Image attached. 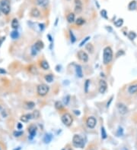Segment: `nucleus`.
I'll return each mask as SVG.
<instances>
[{
    "instance_id": "nucleus-1",
    "label": "nucleus",
    "mask_w": 137,
    "mask_h": 150,
    "mask_svg": "<svg viewBox=\"0 0 137 150\" xmlns=\"http://www.w3.org/2000/svg\"><path fill=\"white\" fill-rule=\"evenodd\" d=\"M113 58V51L111 47H106L104 49L103 54V61L104 65H107L111 61Z\"/></svg>"
},
{
    "instance_id": "nucleus-2",
    "label": "nucleus",
    "mask_w": 137,
    "mask_h": 150,
    "mask_svg": "<svg viewBox=\"0 0 137 150\" xmlns=\"http://www.w3.org/2000/svg\"><path fill=\"white\" fill-rule=\"evenodd\" d=\"M72 144L76 148H82L85 145V142L81 136L75 135L72 138Z\"/></svg>"
},
{
    "instance_id": "nucleus-3",
    "label": "nucleus",
    "mask_w": 137,
    "mask_h": 150,
    "mask_svg": "<svg viewBox=\"0 0 137 150\" xmlns=\"http://www.w3.org/2000/svg\"><path fill=\"white\" fill-rule=\"evenodd\" d=\"M44 46V43L42 42V41H40V40H38V41H37V42L34 43V45L32 46L31 48V53L33 56H35V55L40 50H41Z\"/></svg>"
},
{
    "instance_id": "nucleus-4",
    "label": "nucleus",
    "mask_w": 137,
    "mask_h": 150,
    "mask_svg": "<svg viewBox=\"0 0 137 150\" xmlns=\"http://www.w3.org/2000/svg\"><path fill=\"white\" fill-rule=\"evenodd\" d=\"M0 7L2 9V12L5 15H8L10 12V4H9L8 0H2L0 2Z\"/></svg>"
},
{
    "instance_id": "nucleus-5",
    "label": "nucleus",
    "mask_w": 137,
    "mask_h": 150,
    "mask_svg": "<svg viewBox=\"0 0 137 150\" xmlns=\"http://www.w3.org/2000/svg\"><path fill=\"white\" fill-rule=\"evenodd\" d=\"M49 92V86L46 84H40L37 86V94L40 96H44Z\"/></svg>"
},
{
    "instance_id": "nucleus-6",
    "label": "nucleus",
    "mask_w": 137,
    "mask_h": 150,
    "mask_svg": "<svg viewBox=\"0 0 137 150\" xmlns=\"http://www.w3.org/2000/svg\"><path fill=\"white\" fill-rule=\"evenodd\" d=\"M61 120H62L63 124H65L66 126H67V127H69L72 124V121H73L72 117L71 116L70 114H68V113L64 114V115L61 117Z\"/></svg>"
},
{
    "instance_id": "nucleus-7",
    "label": "nucleus",
    "mask_w": 137,
    "mask_h": 150,
    "mask_svg": "<svg viewBox=\"0 0 137 150\" xmlns=\"http://www.w3.org/2000/svg\"><path fill=\"white\" fill-rule=\"evenodd\" d=\"M96 124H97V121H96L95 117H92V116L89 117L88 119H87V121H86L87 126H88V127H89V128H91V129L94 128V127L96 126Z\"/></svg>"
},
{
    "instance_id": "nucleus-8",
    "label": "nucleus",
    "mask_w": 137,
    "mask_h": 150,
    "mask_svg": "<svg viewBox=\"0 0 137 150\" xmlns=\"http://www.w3.org/2000/svg\"><path fill=\"white\" fill-rule=\"evenodd\" d=\"M78 57L80 59L81 61L83 62H87L88 61V56L85 52L84 51H79L78 52Z\"/></svg>"
},
{
    "instance_id": "nucleus-9",
    "label": "nucleus",
    "mask_w": 137,
    "mask_h": 150,
    "mask_svg": "<svg viewBox=\"0 0 137 150\" xmlns=\"http://www.w3.org/2000/svg\"><path fill=\"white\" fill-rule=\"evenodd\" d=\"M82 11V2L81 0H75V12L79 14Z\"/></svg>"
},
{
    "instance_id": "nucleus-10",
    "label": "nucleus",
    "mask_w": 137,
    "mask_h": 150,
    "mask_svg": "<svg viewBox=\"0 0 137 150\" xmlns=\"http://www.w3.org/2000/svg\"><path fill=\"white\" fill-rule=\"evenodd\" d=\"M107 84L104 80H101L99 82V93H104L105 91L107 90Z\"/></svg>"
},
{
    "instance_id": "nucleus-11",
    "label": "nucleus",
    "mask_w": 137,
    "mask_h": 150,
    "mask_svg": "<svg viewBox=\"0 0 137 150\" xmlns=\"http://www.w3.org/2000/svg\"><path fill=\"white\" fill-rule=\"evenodd\" d=\"M28 132L30 133V139H33L37 133V127L35 125H31L28 128Z\"/></svg>"
},
{
    "instance_id": "nucleus-12",
    "label": "nucleus",
    "mask_w": 137,
    "mask_h": 150,
    "mask_svg": "<svg viewBox=\"0 0 137 150\" xmlns=\"http://www.w3.org/2000/svg\"><path fill=\"white\" fill-rule=\"evenodd\" d=\"M117 108H118L119 112H120V114H121V115H125L127 112V108L125 105L123 103H119L117 105Z\"/></svg>"
},
{
    "instance_id": "nucleus-13",
    "label": "nucleus",
    "mask_w": 137,
    "mask_h": 150,
    "mask_svg": "<svg viewBox=\"0 0 137 150\" xmlns=\"http://www.w3.org/2000/svg\"><path fill=\"white\" fill-rule=\"evenodd\" d=\"M36 3L39 6L46 7L48 6L49 0H36Z\"/></svg>"
},
{
    "instance_id": "nucleus-14",
    "label": "nucleus",
    "mask_w": 137,
    "mask_h": 150,
    "mask_svg": "<svg viewBox=\"0 0 137 150\" xmlns=\"http://www.w3.org/2000/svg\"><path fill=\"white\" fill-rule=\"evenodd\" d=\"M75 72H76V74L77 76L81 78L82 77H83V72H82V68L80 65H76L75 66Z\"/></svg>"
},
{
    "instance_id": "nucleus-15",
    "label": "nucleus",
    "mask_w": 137,
    "mask_h": 150,
    "mask_svg": "<svg viewBox=\"0 0 137 150\" xmlns=\"http://www.w3.org/2000/svg\"><path fill=\"white\" fill-rule=\"evenodd\" d=\"M40 15V11L38 10L37 8H32V10L31 11V15L32 17H38Z\"/></svg>"
},
{
    "instance_id": "nucleus-16",
    "label": "nucleus",
    "mask_w": 137,
    "mask_h": 150,
    "mask_svg": "<svg viewBox=\"0 0 137 150\" xmlns=\"http://www.w3.org/2000/svg\"><path fill=\"white\" fill-rule=\"evenodd\" d=\"M32 117H33V115H32L31 114H27V115H22L21 117V121L23 122H27L30 119H31Z\"/></svg>"
},
{
    "instance_id": "nucleus-17",
    "label": "nucleus",
    "mask_w": 137,
    "mask_h": 150,
    "mask_svg": "<svg viewBox=\"0 0 137 150\" xmlns=\"http://www.w3.org/2000/svg\"><path fill=\"white\" fill-rule=\"evenodd\" d=\"M128 91L130 94H134L135 93L137 92V84L135 85H131L129 89H128Z\"/></svg>"
},
{
    "instance_id": "nucleus-18",
    "label": "nucleus",
    "mask_w": 137,
    "mask_h": 150,
    "mask_svg": "<svg viewBox=\"0 0 137 150\" xmlns=\"http://www.w3.org/2000/svg\"><path fill=\"white\" fill-rule=\"evenodd\" d=\"M52 139H53V136L51 134H50V133L46 134L45 136H44V142L45 143H49L51 142Z\"/></svg>"
},
{
    "instance_id": "nucleus-19",
    "label": "nucleus",
    "mask_w": 137,
    "mask_h": 150,
    "mask_svg": "<svg viewBox=\"0 0 137 150\" xmlns=\"http://www.w3.org/2000/svg\"><path fill=\"white\" fill-rule=\"evenodd\" d=\"M67 21L68 23H73L75 21V15L74 13H69L67 15Z\"/></svg>"
},
{
    "instance_id": "nucleus-20",
    "label": "nucleus",
    "mask_w": 137,
    "mask_h": 150,
    "mask_svg": "<svg viewBox=\"0 0 137 150\" xmlns=\"http://www.w3.org/2000/svg\"><path fill=\"white\" fill-rule=\"evenodd\" d=\"M40 66L44 70H48L50 68V65L47 61H42L40 62Z\"/></svg>"
},
{
    "instance_id": "nucleus-21",
    "label": "nucleus",
    "mask_w": 137,
    "mask_h": 150,
    "mask_svg": "<svg viewBox=\"0 0 137 150\" xmlns=\"http://www.w3.org/2000/svg\"><path fill=\"white\" fill-rule=\"evenodd\" d=\"M34 106H35V104L33 102H26L25 103V107L27 109H32V108H34Z\"/></svg>"
},
{
    "instance_id": "nucleus-22",
    "label": "nucleus",
    "mask_w": 137,
    "mask_h": 150,
    "mask_svg": "<svg viewBox=\"0 0 137 150\" xmlns=\"http://www.w3.org/2000/svg\"><path fill=\"white\" fill-rule=\"evenodd\" d=\"M18 26H19V23H18V21L16 18H14L12 21V27L14 29H17Z\"/></svg>"
},
{
    "instance_id": "nucleus-23",
    "label": "nucleus",
    "mask_w": 137,
    "mask_h": 150,
    "mask_svg": "<svg viewBox=\"0 0 137 150\" xmlns=\"http://www.w3.org/2000/svg\"><path fill=\"white\" fill-rule=\"evenodd\" d=\"M85 49H86V50L87 51H88L89 53H93L94 52V46H93V45L92 44H88L86 45V47H85Z\"/></svg>"
},
{
    "instance_id": "nucleus-24",
    "label": "nucleus",
    "mask_w": 137,
    "mask_h": 150,
    "mask_svg": "<svg viewBox=\"0 0 137 150\" xmlns=\"http://www.w3.org/2000/svg\"><path fill=\"white\" fill-rule=\"evenodd\" d=\"M136 6H137L136 2V1H132V2H131L129 4V6H128V8H129L130 10H135V9L136 8Z\"/></svg>"
},
{
    "instance_id": "nucleus-25",
    "label": "nucleus",
    "mask_w": 137,
    "mask_h": 150,
    "mask_svg": "<svg viewBox=\"0 0 137 150\" xmlns=\"http://www.w3.org/2000/svg\"><path fill=\"white\" fill-rule=\"evenodd\" d=\"M10 36H11V37L12 39H17L18 37V36H19V33H18V32L17 30H13L11 33Z\"/></svg>"
},
{
    "instance_id": "nucleus-26",
    "label": "nucleus",
    "mask_w": 137,
    "mask_h": 150,
    "mask_svg": "<svg viewBox=\"0 0 137 150\" xmlns=\"http://www.w3.org/2000/svg\"><path fill=\"white\" fill-rule=\"evenodd\" d=\"M123 20L122 19V18H120V19H117L115 22H114V24H115L116 27H120L123 25Z\"/></svg>"
},
{
    "instance_id": "nucleus-27",
    "label": "nucleus",
    "mask_w": 137,
    "mask_h": 150,
    "mask_svg": "<svg viewBox=\"0 0 137 150\" xmlns=\"http://www.w3.org/2000/svg\"><path fill=\"white\" fill-rule=\"evenodd\" d=\"M44 78H45L46 80L48 82V83H51V82L53 80V77L51 74H47V75H45Z\"/></svg>"
},
{
    "instance_id": "nucleus-28",
    "label": "nucleus",
    "mask_w": 137,
    "mask_h": 150,
    "mask_svg": "<svg viewBox=\"0 0 137 150\" xmlns=\"http://www.w3.org/2000/svg\"><path fill=\"white\" fill-rule=\"evenodd\" d=\"M89 86H90V80H87L85 81V93H88Z\"/></svg>"
},
{
    "instance_id": "nucleus-29",
    "label": "nucleus",
    "mask_w": 137,
    "mask_h": 150,
    "mask_svg": "<svg viewBox=\"0 0 137 150\" xmlns=\"http://www.w3.org/2000/svg\"><path fill=\"white\" fill-rule=\"evenodd\" d=\"M75 23H76V24L78 26H81L83 24H85V20L83 19V18L79 17V18H78V19L76 20Z\"/></svg>"
},
{
    "instance_id": "nucleus-30",
    "label": "nucleus",
    "mask_w": 137,
    "mask_h": 150,
    "mask_svg": "<svg viewBox=\"0 0 137 150\" xmlns=\"http://www.w3.org/2000/svg\"><path fill=\"white\" fill-rule=\"evenodd\" d=\"M28 71L31 73V74H36V73H37V68H36L34 66L31 65V66H30V67H28Z\"/></svg>"
},
{
    "instance_id": "nucleus-31",
    "label": "nucleus",
    "mask_w": 137,
    "mask_h": 150,
    "mask_svg": "<svg viewBox=\"0 0 137 150\" xmlns=\"http://www.w3.org/2000/svg\"><path fill=\"white\" fill-rule=\"evenodd\" d=\"M69 34H70L71 42H72V43H74L75 42V41H76V38H75V36H74V34H73V33H72V30L69 31Z\"/></svg>"
},
{
    "instance_id": "nucleus-32",
    "label": "nucleus",
    "mask_w": 137,
    "mask_h": 150,
    "mask_svg": "<svg viewBox=\"0 0 137 150\" xmlns=\"http://www.w3.org/2000/svg\"><path fill=\"white\" fill-rule=\"evenodd\" d=\"M101 137L102 139L107 138V133H106V130L104 129V127H101Z\"/></svg>"
},
{
    "instance_id": "nucleus-33",
    "label": "nucleus",
    "mask_w": 137,
    "mask_h": 150,
    "mask_svg": "<svg viewBox=\"0 0 137 150\" xmlns=\"http://www.w3.org/2000/svg\"><path fill=\"white\" fill-rule=\"evenodd\" d=\"M128 36H129V38L130 39H134L136 37V33H134V32H130V33H129V35H128Z\"/></svg>"
},
{
    "instance_id": "nucleus-34",
    "label": "nucleus",
    "mask_w": 137,
    "mask_h": 150,
    "mask_svg": "<svg viewBox=\"0 0 137 150\" xmlns=\"http://www.w3.org/2000/svg\"><path fill=\"white\" fill-rule=\"evenodd\" d=\"M13 134L15 137H19V136H21L23 134V131H15Z\"/></svg>"
},
{
    "instance_id": "nucleus-35",
    "label": "nucleus",
    "mask_w": 137,
    "mask_h": 150,
    "mask_svg": "<svg viewBox=\"0 0 137 150\" xmlns=\"http://www.w3.org/2000/svg\"><path fill=\"white\" fill-rule=\"evenodd\" d=\"M90 39V36H87V37H86L84 40H82L81 42V43L79 44V46H80V47L83 46L84 44H85V43H86V42H87V41H88V39Z\"/></svg>"
},
{
    "instance_id": "nucleus-36",
    "label": "nucleus",
    "mask_w": 137,
    "mask_h": 150,
    "mask_svg": "<svg viewBox=\"0 0 137 150\" xmlns=\"http://www.w3.org/2000/svg\"><path fill=\"white\" fill-rule=\"evenodd\" d=\"M55 106H56L57 109H61L62 108V105L60 102H56V104H55Z\"/></svg>"
},
{
    "instance_id": "nucleus-37",
    "label": "nucleus",
    "mask_w": 137,
    "mask_h": 150,
    "mask_svg": "<svg viewBox=\"0 0 137 150\" xmlns=\"http://www.w3.org/2000/svg\"><path fill=\"white\" fill-rule=\"evenodd\" d=\"M100 14H101V16L104 17V18H107V11L105 10H102L101 11H100Z\"/></svg>"
},
{
    "instance_id": "nucleus-38",
    "label": "nucleus",
    "mask_w": 137,
    "mask_h": 150,
    "mask_svg": "<svg viewBox=\"0 0 137 150\" xmlns=\"http://www.w3.org/2000/svg\"><path fill=\"white\" fill-rule=\"evenodd\" d=\"M33 117H34V118H37L38 117H39V115H40V113H39V111H35L34 113H33Z\"/></svg>"
},
{
    "instance_id": "nucleus-39",
    "label": "nucleus",
    "mask_w": 137,
    "mask_h": 150,
    "mask_svg": "<svg viewBox=\"0 0 137 150\" xmlns=\"http://www.w3.org/2000/svg\"><path fill=\"white\" fill-rule=\"evenodd\" d=\"M117 135L118 136H120V135H123V129L121 128V127H120V128L118 129V132H117Z\"/></svg>"
},
{
    "instance_id": "nucleus-40",
    "label": "nucleus",
    "mask_w": 137,
    "mask_h": 150,
    "mask_svg": "<svg viewBox=\"0 0 137 150\" xmlns=\"http://www.w3.org/2000/svg\"><path fill=\"white\" fill-rule=\"evenodd\" d=\"M0 74H6V71L5 69H3V68H0Z\"/></svg>"
},
{
    "instance_id": "nucleus-41",
    "label": "nucleus",
    "mask_w": 137,
    "mask_h": 150,
    "mask_svg": "<svg viewBox=\"0 0 137 150\" xmlns=\"http://www.w3.org/2000/svg\"><path fill=\"white\" fill-rule=\"evenodd\" d=\"M123 54H124V52H123L122 50L121 51H119L117 54V57H119V56H122V55H123Z\"/></svg>"
},
{
    "instance_id": "nucleus-42",
    "label": "nucleus",
    "mask_w": 137,
    "mask_h": 150,
    "mask_svg": "<svg viewBox=\"0 0 137 150\" xmlns=\"http://www.w3.org/2000/svg\"><path fill=\"white\" fill-rule=\"evenodd\" d=\"M5 39H6V37H4V36H2V37H0V46H1V45L3 43V41L5 40Z\"/></svg>"
},
{
    "instance_id": "nucleus-43",
    "label": "nucleus",
    "mask_w": 137,
    "mask_h": 150,
    "mask_svg": "<svg viewBox=\"0 0 137 150\" xmlns=\"http://www.w3.org/2000/svg\"><path fill=\"white\" fill-rule=\"evenodd\" d=\"M17 127H18V130H21V129L22 128V127H23V126H22V124H21V123H18Z\"/></svg>"
},
{
    "instance_id": "nucleus-44",
    "label": "nucleus",
    "mask_w": 137,
    "mask_h": 150,
    "mask_svg": "<svg viewBox=\"0 0 137 150\" xmlns=\"http://www.w3.org/2000/svg\"><path fill=\"white\" fill-rule=\"evenodd\" d=\"M112 99H113V98H111V99H110V102H107V108H108V107H109V106H110V103L111 102V101H112Z\"/></svg>"
},
{
    "instance_id": "nucleus-45",
    "label": "nucleus",
    "mask_w": 137,
    "mask_h": 150,
    "mask_svg": "<svg viewBox=\"0 0 137 150\" xmlns=\"http://www.w3.org/2000/svg\"><path fill=\"white\" fill-rule=\"evenodd\" d=\"M1 12H2V9H1V7H0V15H1Z\"/></svg>"
},
{
    "instance_id": "nucleus-46",
    "label": "nucleus",
    "mask_w": 137,
    "mask_h": 150,
    "mask_svg": "<svg viewBox=\"0 0 137 150\" xmlns=\"http://www.w3.org/2000/svg\"><path fill=\"white\" fill-rule=\"evenodd\" d=\"M68 150H72V149H68Z\"/></svg>"
},
{
    "instance_id": "nucleus-47",
    "label": "nucleus",
    "mask_w": 137,
    "mask_h": 150,
    "mask_svg": "<svg viewBox=\"0 0 137 150\" xmlns=\"http://www.w3.org/2000/svg\"><path fill=\"white\" fill-rule=\"evenodd\" d=\"M62 150H65V149H62Z\"/></svg>"
},
{
    "instance_id": "nucleus-48",
    "label": "nucleus",
    "mask_w": 137,
    "mask_h": 150,
    "mask_svg": "<svg viewBox=\"0 0 137 150\" xmlns=\"http://www.w3.org/2000/svg\"><path fill=\"white\" fill-rule=\"evenodd\" d=\"M0 109H1V107H0Z\"/></svg>"
},
{
    "instance_id": "nucleus-49",
    "label": "nucleus",
    "mask_w": 137,
    "mask_h": 150,
    "mask_svg": "<svg viewBox=\"0 0 137 150\" xmlns=\"http://www.w3.org/2000/svg\"><path fill=\"white\" fill-rule=\"evenodd\" d=\"M0 150H1V149H0Z\"/></svg>"
}]
</instances>
